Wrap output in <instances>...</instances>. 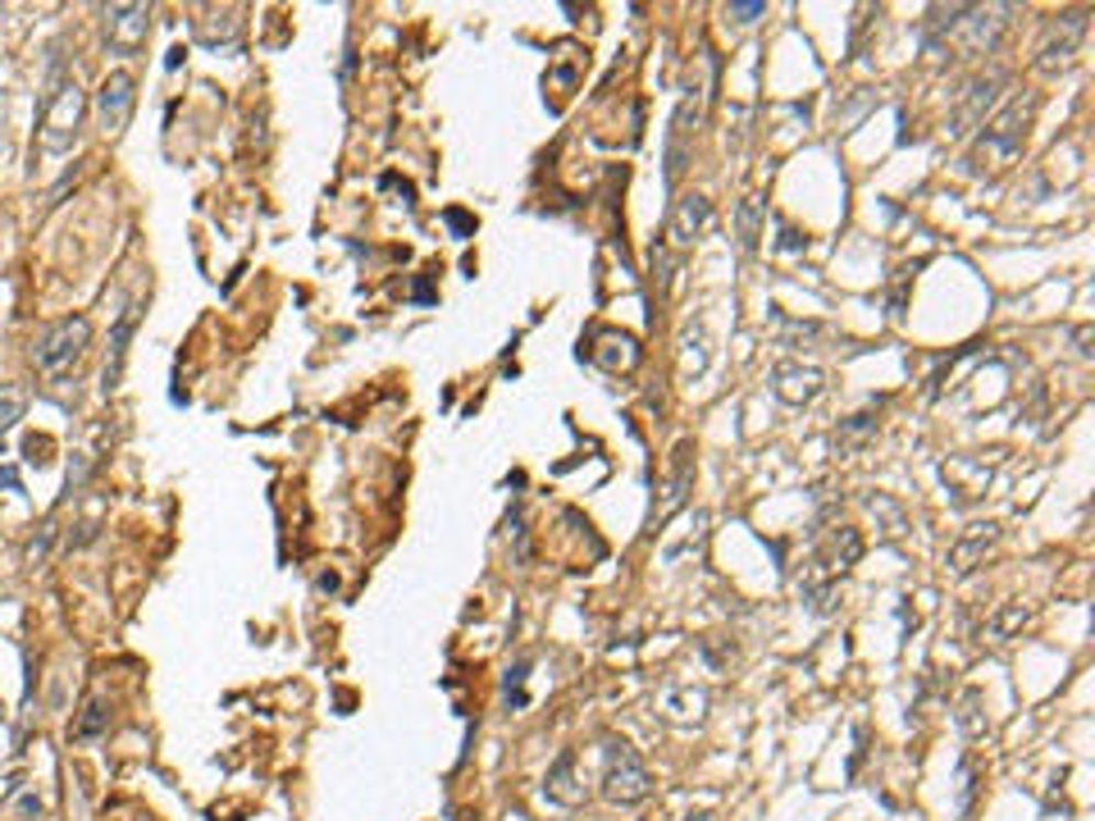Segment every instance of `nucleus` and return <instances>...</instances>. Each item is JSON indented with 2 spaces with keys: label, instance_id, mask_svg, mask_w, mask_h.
Masks as SVG:
<instances>
[{
  "label": "nucleus",
  "instance_id": "f257e3e1",
  "mask_svg": "<svg viewBox=\"0 0 1095 821\" xmlns=\"http://www.w3.org/2000/svg\"><path fill=\"white\" fill-rule=\"evenodd\" d=\"M1018 5H931L918 23V37L936 59H977L991 55L1014 23Z\"/></svg>",
  "mask_w": 1095,
  "mask_h": 821
},
{
  "label": "nucleus",
  "instance_id": "f03ea898",
  "mask_svg": "<svg viewBox=\"0 0 1095 821\" xmlns=\"http://www.w3.org/2000/svg\"><path fill=\"white\" fill-rule=\"evenodd\" d=\"M82 114H87L82 87L74 78L59 74V55H55L46 91H42V124H37L42 151H51V156H65V151H74V142L82 133Z\"/></svg>",
  "mask_w": 1095,
  "mask_h": 821
},
{
  "label": "nucleus",
  "instance_id": "7ed1b4c3",
  "mask_svg": "<svg viewBox=\"0 0 1095 821\" xmlns=\"http://www.w3.org/2000/svg\"><path fill=\"white\" fill-rule=\"evenodd\" d=\"M1031 119H1037V97H1018V101L1004 106V110L991 119V124L982 129L977 146H972V156L963 160L967 174H986V169H999V165L1018 160L1022 146H1027Z\"/></svg>",
  "mask_w": 1095,
  "mask_h": 821
},
{
  "label": "nucleus",
  "instance_id": "20e7f679",
  "mask_svg": "<svg viewBox=\"0 0 1095 821\" xmlns=\"http://www.w3.org/2000/svg\"><path fill=\"white\" fill-rule=\"evenodd\" d=\"M602 799L607 803H621V808H634L644 803L653 795V776H649V763L639 757V748L630 740H602Z\"/></svg>",
  "mask_w": 1095,
  "mask_h": 821
},
{
  "label": "nucleus",
  "instance_id": "39448f33",
  "mask_svg": "<svg viewBox=\"0 0 1095 821\" xmlns=\"http://www.w3.org/2000/svg\"><path fill=\"white\" fill-rule=\"evenodd\" d=\"M708 101H712V91L685 87V97H681V106L672 114V129H666V174H662L672 192H676V182L685 178V169L694 160V137H698V124H704V114H708Z\"/></svg>",
  "mask_w": 1095,
  "mask_h": 821
},
{
  "label": "nucleus",
  "instance_id": "423d86ee",
  "mask_svg": "<svg viewBox=\"0 0 1095 821\" xmlns=\"http://www.w3.org/2000/svg\"><path fill=\"white\" fill-rule=\"evenodd\" d=\"M87 343H91V324H87L82 315L55 320V324H46V329L37 333V339H33V360H37V370H42V375L59 379V375L74 370V365L82 360Z\"/></svg>",
  "mask_w": 1095,
  "mask_h": 821
},
{
  "label": "nucleus",
  "instance_id": "0eeeda50",
  "mask_svg": "<svg viewBox=\"0 0 1095 821\" xmlns=\"http://www.w3.org/2000/svg\"><path fill=\"white\" fill-rule=\"evenodd\" d=\"M1014 82V74L1009 69H991V74H977L963 91H959V101L950 106V137H967L972 129H982L986 124V114L995 110V101H999V91Z\"/></svg>",
  "mask_w": 1095,
  "mask_h": 821
},
{
  "label": "nucleus",
  "instance_id": "6e6552de",
  "mask_svg": "<svg viewBox=\"0 0 1095 821\" xmlns=\"http://www.w3.org/2000/svg\"><path fill=\"white\" fill-rule=\"evenodd\" d=\"M1086 14H1091V10H1063V14L1050 19L1046 42H1041V51H1037V69H1041V74L1054 78L1059 69H1069V59L1077 55V46H1082V37H1086Z\"/></svg>",
  "mask_w": 1095,
  "mask_h": 821
},
{
  "label": "nucleus",
  "instance_id": "1a4fd4ad",
  "mask_svg": "<svg viewBox=\"0 0 1095 821\" xmlns=\"http://www.w3.org/2000/svg\"><path fill=\"white\" fill-rule=\"evenodd\" d=\"M863 557V534L849 530V525H827L817 530V553H812V570L821 575V580H840V575H849L859 566Z\"/></svg>",
  "mask_w": 1095,
  "mask_h": 821
},
{
  "label": "nucleus",
  "instance_id": "9d476101",
  "mask_svg": "<svg viewBox=\"0 0 1095 821\" xmlns=\"http://www.w3.org/2000/svg\"><path fill=\"white\" fill-rule=\"evenodd\" d=\"M133 106H137V82H133V74H124V69L106 74L101 87H97V124H101V133H106V137H119V133H124L129 119H133Z\"/></svg>",
  "mask_w": 1095,
  "mask_h": 821
},
{
  "label": "nucleus",
  "instance_id": "9b49d317",
  "mask_svg": "<svg viewBox=\"0 0 1095 821\" xmlns=\"http://www.w3.org/2000/svg\"><path fill=\"white\" fill-rule=\"evenodd\" d=\"M101 19H106V46H110V55H124V59L142 55V46L151 37V10L146 5H106Z\"/></svg>",
  "mask_w": 1095,
  "mask_h": 821
},
{
  "label": "nucleus",
  "instance_id": "f8f14e48",
  "mask_svg": "<svg viewBox=\"0 0 1095 821\" xmlns=\"http://www.w3.org/2000/svg\"><path fill=\"white\" fill-rule=\"evenodd\" d=\"M827 388V375L817 370V365H804V360H781L772 370V392L785 402V407H808L817 392Z\"/></svg>",
  "mask_w": 1095,
  "mask_h": 821
},
{
  "label": "nucleus",
  "instance_id": "ddd939ff",
  "mask_svg": "<svg viewBox=\"0 0 1095 821\" xmlns=\"http://www.w3.org/2000/svg\"><path fill=\"white\" fill-rule=\"evenodd\" d=\"M708 220H712V201L708 197H681L676 206H672V215H666V233H662V242H672L676 252H685V247H694V237L708 229Z\"/></svg>",
  "mask_w": 1095,
  "mask_h": 821
},
{
  "label": "nucleus",
  "instance_id": "4468645a",
  "mask_svg": "<svg viewBox=\"0 0 1095 821\" xmlns=\"http://www.w3.org/2000/svg\"><path fill=\"white\" fill-rule=\"evenodd\" d=\"M999 543V525H967L954 543H950V570L954 575H972V570H977L982 562H986V553H991V547Z\"/></svg>",
  "mask_w": 1095,
  "mask_h": 821
},
{
  "label": "nucleus",
  "instance_id": "2eb2a0df",
  "mask_svg": "<svg viewBox=\"0 0 1095 821\" xmlns=\"http://www.w3.org/2000/svg\"><path fill=\"white\" fill-rule=\"evenodd\" d=\"M689 489H694V447H689V443H681V447H676V475H672V484H666V498H662V507H653V515H649V530H657V525L672 521V515L689 502Z\"/></svg>",
  "mask_w": 1095,
  "mask_h": 821
},
{
  "label": "nucleus",
  "instance_id": "dca6fc26",
  "mask_svg": "<svg viewBox=\"0 0 1095 821\" xmlns=\"http://www.w3.org/2000/svg\"><path fill=\"white\" fill-rule=\"evenodd\" d=\"M575 763H580V753L562 748L557 763L548 767V780H543V799L548 803H562V808H580L585 803V785L575 780Z\"/></svg>",
  "mask_w": 1095,
  "mask_h": 821
},
{
  "label": "nucleus",
  "instance_id": "f3484780",
  "mask_svg": "<svg viewBox=\"0 0 1095 821\" xmlns=\"http://www.w3.org/2000/svg\"><path fill=\"white\" fill-rule=\"evenodd\" d=\"M197 27V42L220 51V46H233L242 37V10H201V19H192Z\"/></svg>",
  "mask_w": 1095,
  "mask_h": 821
},
{
  "label": "nucleus",
  "instance_id": "a211bd4d",
  "mask_svg": "<svg viewBox=\"0 0 1095 821\" xmlns=\"http://www.w3.org/2000/svg\"><path fill=\"white\" fill-rule=\"evenodd\" d=\"M133 329H137V301L133 307H124V315L114 320V329H110V360H106V392H114L119 388V379H124V360H129V339H133Z\"/></svg>",
  "mask_w": 1095,
  "mask_h": 821
},
{
  "label": "nucleus",
  "instance_id": "6ab92c4d",
  "mask_svg": "<svg viewBox=\"0 0 1095 821\" xmlns=\"http://www.w3.org/2000/svg\"><path fill=\"white\" fill-rule=\"evenodd\" d=\"M876 430H881V424H876V415H872V411L840 420V424H836V434H831L836 456H859V452H867V447L876 443Z\"/></svg>",
  "mask_w": 1095,
  "mask_h": 821
},
{
  "label": "nucleus",
  "instance_id": "aec40b11",
  "mask_svg": "<svg viewBox=\"0 0 1095 821\" xmlns=\"http://www.w3.org/2000/svg\"><path fill=\"white\" fill-rule=\"evenodd\" d=\"M763 220H767L763 201H757V197H744L740 210H735V237H740V252H744V256L757 252V237H763Z\"/></svg>",
  "mask_w": 1095,
  "mask_h": 821
},
{
  "label": "nucleus",
  "instance_id": "412c9836",
  "mask_svg": "<svg viewBox=\"0 0 1095 821\" xmlns=\"http://www.w3.org/2000/svg\"><path fill=\"white\" fill-rule=\"evenodd\" d=\"M781 324V343L785 347H812L817 339H836L831 324H817V320H776Z\"/></svg>",
  "mask_w": 1095,
  "mask_h": 821
},
{
  "label": "nucleus",
  "instance_id": "4be33fe9",
  "mask_svg": "<svg viewBox=\"0 0 1095 821\" xmlns=\"http://www.w3.org/2000/svg\"><path fill=\"white\" fill-rule=\"evenodd\" d=\"M110 725V712H106V698H87L78 721H74V740H101Z\"/></svg>",
  "mask_w": 1095,
  "mask_h": 821
},
{
  "label": "nucleus",
  "instance_id": "5701e85b",
  "mask_svg": "<svg viewBox=\"0 0 1095 821\" xmlns=\"http://www.w3.org/2000/svg\"><path fill=\"white\" fill-rule=\"evenodd\" d=\"M27 411V388L23 384H0V439H5Z\"/></svg>",
  "mask_w": 1095,
  "mask_h": 821
},
{
  "label": "nucleus",
  "instance_id": "b1692460",
  "mask_svg": "<svg viewBox=\"0 0 1095 821\" xmlns=\"http://www.w3.org/2000/svg\"><path fill=\"white\" fill-rule=\"evenodd\" d=\"M863 507L876 515V521H886V534H891V539H899V534L908 530V515H904V507H899L895 498H886V493H876V498L863 493Z\"/></svg>",
  "mask_w": 1095,
  "mask_h": 821
},
{
  "label": "nucleus",
  "instance_id": "393cba45",
  "mask_svg": "<svg viewBox=\"0 0 1095 821\" xmlns=\"http://www.w3.org/2000/svg\"><path fill=\"white\" fill-rule=\"evenodd\" d=\"M704 708H708V694L704 689H681V694L666 698V717H672V721H698V717H704Z\"/></svg>",
  "mask_w": 1095,
  "mask_h": 821
},
{
  "label": "nucleus",
  "instance_id": "a878e982",
  "mask_svg": "<svg viewBox=\"0 0 1095 821\" xmlns=\"http://www.w3.org/2000/svg\"><path fill=\"white\" fill-rule=\"evenodd\" d=\"M959 725H963L967 740H982V735H986V712H982V694H977V689L963 694V703H959Z\"/></svg>",
  "mask_w": 1095,
  "mask_h": 821
},
{
  "label": "nucleus",
  "instance_id": "bb28decb",
  "mask_svg": "<svg viewBox=\"0 0 1095 821\" xmlns=\"http://www.w3.org/2000/svg\"><path fill=\"white\" fill-rule=\"evenodd\" d=\"M526 676H530V662H516L507 672V685H502V698H507V712H521L530 708V694H526Z\"/></svg>",
  "mask_w": 1095,
  "mask_h": 821
},
{
  "label": "nucleus",
  "instance_id": "cd10ccee",
  "mask_svg": "<svg viewBox=\"0 0 1095 821\" xmlns=\"http://www.w3.org/2000/svg\"><path fill=\"white\" fill-rule=\"evenodd\" d=\"M1027 617H1031V612H1027V607H1022V602H1014V607H1004V612H999V617L991 621V639H1009V634H1014L1018 625H1027Z\"/></svg>",
  "mask_w": 1095,
  "mask_h": 821
},
{
  "label": "nucleus",
  "instance_id": "c85d7f7f",
  "mask_svg": "<svg viewBox=\"0 0 1095 821\" xmlns=\"http://www.w3.org/2000/svg\"><path fill=\"white\" fill-rule=\"evenodd\" d=\"M55 521H46L42 525V534L33 539V543H27V566H46V557H51V543H55Z\"/></svg>",
  "mask_w": 1095,
  "mask_h": 821
},
{
  "label": "nucleus",
  "instance_id": "c756f323",
  "mask_svg": "<svg viewBox=\"0 0 1095 821\" xmlns=\"http://www.w3.org/2000/svg\"><path fill=\"white\" fill-rule=\"evenodd\" d=\"M763 14H767L763 0H749V5H726V23H735V27H749V23H757Z\"/></svg>",
  "mask_w": 1095,
  "mask_h": 821
},
{
  "label": "nucleus",
  "instance_id": "7c9ffc66",
  "mask_svg": "<svg viewBox=\"0 0 1095 821\" xmlns=\"http://www.w3.org/2000/svg\"><path fill=\"white\" fill-rule=\"evenodd\" d=\"M959 776H963V799H959V808H963V817L972 812V795H977V776H972V763L963 757L959 763Z\"/></svg>",
  "mask_w": 1095,
  "mask_h": 821
},
{
  "label": "nucleus",
  "instance_id": "2f4dec72",
  "mask_svg": "<svg viewBox=\"0 0 1095 821\" xmlns=\"http://www.w3.org/2000/svg\"><path fill=\"white\" fill-rule=\"evenodd\" d=\"M443 220H447V229H452L456 237H471V233H475V220L466 215V210H447Z\"/></svg>",
  "mask_w": 1095,
  "mask_h": 821
},
{
  "label": "nucleus",
  "instance_id": "473e14b6",
  "mask_svg": "<svg viewBox=\"0 0 1095 821\" xmlns=\"http://www.w3.org/2000/svg\"><path fill=\"white\" fill-rule=\"evenodd\" d=\"M854 735H859V753H854V757H849V776H859V767H863V757H867V725H859V730H854Z\"/></svg>",
  "mask_w": 1095,
  "mask_h": 821
},
{
  "label": "nucleus",
  "instance_id": "72a5a7b5",
  "mask_svg": "<svg viewBox=\"0 0 1095 821\" xmlns=\"http://www.w3.org/2000/svg\"><path fill=\"white\" fill-rule=\"evenodd\" d=\"M1073 343H1077L1082 356H1091V324H1077V329H1073Z\"/></svg>",
  "mask_w": 1095,
  "mask_h": 821
},
{
  "label": "nucleus",
  "instance_id": "f704fd0d",
  "mask_svg": "<svg viewBox=\"0 0 1095 821\" xmlns=\"http://www.w3.org/2000/svg\"><path fill=\"white\" fill-rule=\"evenodd\" d=\"M182 55H188V51H182V46H174V51H169V59H165V65H169V69H178V65H182Z\"/></svg>",
  "mask_w": 1095,
  "mask_h": 821
},
{
  "label": "nucleus",
  "instance_id": "c9c22d12",
  "mask_svg": "<svg viewBox=\"0 0 1095 821\" xmlns=\"http://www.w3.org/2000/svg\"><path fill=\"white\" fill-rule=\"evenodd\" d=\"M19 808H23V817H37V812H42V803H37V799H23Z\"/></svg>",
  "mask_w": 1095,
  "mask_h": 821
},
{
  "label": "nucleus",
  "instance_id": "e433bc0d",
  "mask_svg": "<svg viewBox=\"0 0 1095 821\" xmlns=\"http://www.w3.org/2000/svg\"><path fill=\"white\" fill-rule=\"evenodd\" d=\"M689 821H694V817H689ZM698 821H708V817H698Z\"/></svg>",
  "mask_w": 1095,
  "mask_h": 821
}]
</instances>
